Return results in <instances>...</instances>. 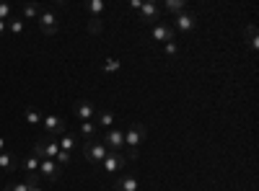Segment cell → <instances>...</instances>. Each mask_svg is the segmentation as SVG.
Returning <instances> with one entry per match:
<instances>
[{"mask_svg":"<svg viewBox=\"0 0 259 191\" xmlns=\"http://www.w3.org/2000/svg\"><path fill=\"white\" fill-rule=\"evenodd\" d=\"M124 132V147H127V158L130 160H135L138 158V153H140V145H143V140H145V135H148V130H145V124H127V130H122Z\"/></svg>","mask_w":259,"mask_h":191,"instance_id":"1","label":"cell"},{"mask_svg":"<svg viewBox=\"0 0 259 191\" xmlns=\"http://www.w3.org/2000/svg\"><path fill=\"white\" fill-rule=\"evenodd\" d=\"M127 163H130V158L124 155V153H117V150H112L109 155H106L96 168L101 171V176L104 178H117L119 173H124V168H127Z\"/></svg>","mask_w":259,"mask_h":191,"instance_id":"2","label":"cell"},{"mask_svg":"<svg viewBox=\"0 0 259 191\" xmlns=\"http://www.w3.org/2000/svg\"><path fill=\"white\" fill-rule=\"evenodd\" d=\"M57 153H60V145L55 137H39L31 145V155H36L39 160H55Z\"/></svg>","mask_w":259,"mask_h":191,"instance_id":"3","label":"cell"},{"mask_svg":"<svg viewBox=\"0 0 259 191\" xmlns=\"http://www.w3.org/2000/svg\"><path fill=\"white\" fill-rule=\"evenodd\" d=\"M83 147V155H85V160H89L91 165H99L106 155H109L112 150H109V147H106L101 140H91V142H83L80 145Z\"/></svg>","mask_w":259,"mask_h":191,"instance_id":"4","label":"cell"},{"mask_svg":"<svg viewBox=\"0 0 259 191\" xmlns=\"http://www.w3.org/2000/svg\"><path fill=\"white\" fill-rule=\"evenodd\" d=\"M36 26H39V31H41V34H47V36L57 34V29H60V21H57L55 11L41 6V13H39V18H36Z\"/></svg>","mask_w":259,"mask_h":191,"instance_id":"5","label":"cell"},{"mask_svg":"<svg viewBox=\"0 0 259 191\" xmlns=\"http://www.w3.org/2000/svg\"><path fill=\"white\" fill-rule=\"evenodd\" d=\"M39 178L41 183H57V178L62 176V168L55 160H39Z\"/></svg>","mask_w":259,"mask_h":191,"instance_id":"6","label":"cell"},{"mask_svg":"<svg viewBox=\"0 0 259 191\" xmlns=\"http://www.w3.org/2000/svg\"><path fill=\"white\" fill-rule=\"evenodd\" d=\"M41 126L47 130L50 137H60V135L68 132V126H65V119L57 116V114H45V116H41Z\"/></svg>","mask_w":259,"mask_h":191,"instance_id":"7","label":"cell"},{"mask_svg":"<svg viewBox=\"0 0 259 191\" xmlns=\"http://www.w3.org/2000/svg\"><path fill=\"white\" fill-rule=\"evenodd\" d=\"M171 26H174V31H179V34H192L194 29H197V16L184 11V13L174 16V24H171Z\"/></svg>","mask_w":259,"mask_h":191,"instance_id":"8","label":"cell"},{"mask_svg":"<svg viewBox=\"0 0 259 191\" xmlns=\"http://www.w3.org/2000/svg\"><path fill=\"white\" fill-rule=\"evenodd\" d=\"M140 13V24H158V18H161V6L153 3V0H143V8L138 11Z\"/></svg>","mask_w":259,"mask_h":191,"instance_id":"9","label":"cell"},{"mask_svg":"<svg viewBox=\"0 0 259 191\" xmlns=\"http://www.w3.org/2000/svg\"><path fill=\"white\" fill-rule=\"evenodd\" d=\"M96 103H91V101H78L75 106H73V114H75V119L78 121H94L96 119Z\"/></svg>","mask_w":259,"mask_h":191,"instance_id":"10","label":"cell"},{"mask_svg":"<svg viewBox=\"0 0 259 191\" xmlns=\"http://www.w3.org/2000/svg\"><path fill=\"white\" fill-rule=\"evenodd\" d=\"M174 26H171V24H163V21H158V24H153V26H150V36H153V41H163V44H166V41H174Z\"/></svg>","mask_w":259,"mask_h":191,"instance_id":"11","label":"cell"},{"mask_svg":"<svg viewBox=\"0 0 259 191\" xmlns=\"http://www.w3.org/2000/svg\"><path fill=\"white\" fill-rule=\"evenodd\" d=\"M101 142L109 147V150H117V153H122V147H124V132L122 130H106L104 132V137H101Z\"/></svg>","mask_w":259,"mask_h":191,"instance_id":"12","label":"cell"},{"mask_svg":"<svg viewBox=\"0 0 259 191\" xmlns=\"http://www.w3.org/2000/svg\"><path fill=\"white\" fill-rule=\"evenodd\" d=\"M114 191H140V181L135 173H119L114 178Z\"/></svg>","mask_w":259,"mask_h":191,"instance_id":"13","label":"cell"},{"mask_svg":"<svg viewBox=\"0 0 259 191\" xmlns=\"http://www.w3.org/2000/svg\"><path fill=\"white\" fill-rule=\"evenodd\" d=\"M96 126L99 130H114V124H117V114L112 111V109H101V111H96Z\"/></svg>","mask_w":259,"mask_h":191,"instance_id":"14","label":"cell"},{"mask_svg":"<svg viewBox=\"0 0 259 191\" xmlns=\"http://www.w3.org/2000/svg\"><path fill=\"white\" fill-rule=\"evenodd\" d=\"M75 135H78L83 142H91V140H96V135H99V126H96V121H80Z\"/></svg>","mask_w":259,"mask_h":191,"instance_id":"15","label":"cell"},{"mask_svg":"<svg viewBox=\"0 0 259 191\" xmlns=\"http://www.w3.org/2000/svg\"><path fill=\"white\" fill-rule=\"evenodd\" d=\"M18 165H21V158H18L13 150H8V153H0V168H3V171L13 173V171H18Z\"/></svg>","mask_w":259,"mask_h":191,"instance_id":"16","label":"cell"},{"mask_svg":"<svg viewBox=\"0 0 259 191\" xmlns=\"http://www.w3.org/2000/svg\"><path fill=\"white\" fill-rule=\"evenodd\" d=\"M57 140V145H60V150H65V153H73L75 147H78V135L75 132H65V135H60V137H55Z\"/></svg>","mask_w":259,"mask_h":191,"instance_id":"17","label":"cell"},{"mask_svg":"<svg viewBox=\"0 0 259 191\" xmlns=\"http://www.w3.org/2000/svg\"><path fill=\"white\" fill-rule=\"evenodd\" d=\"M8 34H13V36H24V34H26V21L21 18V16H13V18L8 21Z\"/></svg>","mask_w":259,"mask_h":191,"instance_id":"18","label":"cell"},{"mask_svg":"<svg viewBox=\"0 0 259 191\" xmlns=\"http://www.w3.org/2000/svg\"><path fill=\"white\" fill-rule=\"evenodd\" d=\"M39 13H41V6H36V3H24L21 6V18L24 21H36Z\"/></svg>","mask_w":259,"mask_h":191,"instance_id":"19","label":"cell"},{"mask_svg":"<svg viewBox=\"0 0 259 191\" xmlns=\"http://www.w3.org/2000/svg\"><path fill=\"white\" fill-rule=\"evenodd\" d=\"M21 171H26V173H36L39 171V158L36 155H26V158H21Z\"/></svg>","mask_w":259,"mask_h":191,"instance_id":"20","label":"cell"},{"mask_svg":"<svg viewBox=\"0 0 259 191\" xmlns=\"http://www.w3.org/2000/svg\"><path fill=\"white\" fill-rule=\"evenodd\" d=\"M163 11L179 16V13H184V11H187V3H184V0H166V3H163Z\"/></svg>","mask_w":259,"mask_h":191,"instance_id":"21","label":"cell"},{"mask_svg":"<svg viewBox=\"0 0 259 191\" xmlns=\"http://www.w3.org/2000/svg\"><path fill=\"white\" fill-rule=\"evenodd\" d=\"M85 8H89L91 18H101V13L106 11V3H104V0H89V6H85Z\"/></svg>","mask_w":259,"mask_h":191,"instance_id":"22","label":"cell"},{"mask_svg":"<svg viewBox=\"0 0 259 191\" xmlns=\"http://www.w3.org/2000/svg\"><path fill=\"white\" fill-rule=\"evenodd\" d=\"M119 70H122V62H119L117 57H106V59H104V73L112 75V73H119Z\"/></svg>","mask_w":259,"mask_h":191,"instance_id":"23","label":"cell"},{"mask_svg":"<svg viewBox=\"0 0 259 191\" xmlns=\"http://www.w3.org/2000/svg\"><path fill=\"white\" fill-rule=\"evenodd\" d=\"M41 116H45V114H39L36 109H26L24 111V121L26 124H41Z\"/></svg>","mask_w":259,"mask_h":191,"instance_id":"24","label":"cell"},{"mask_svg":"<svg viewBox=\"0 0 259 191\" xmlns=\"http://www.w3.org/2000/svg\"><path fill=\"white\" fill-rule=\"evenodd\" d=\"M16 16V8L11 3H0V21H11Z\"/></svg>","mask_w":259,"mask_h":191,"instance_id":"25","label":"cell"},{"mask_svg":"<svg viewBox=\"0 0 259 191\" xmlns=\"http://www.w3.org/2000/svg\"><path fill=\"white\" fill-rule=\"evenodd\" d=\"M246 36H249L251 49H259V36H256V26H254V24H249V26H246Z\"/></svg>","mask_w":259,"mask_h":191,"instance_id":"26","label":"cell"},{"mask_svg":"<svg viewBox=\"0 0 259 191\" xmlns=\"http://www.w3.org/2000/svg\"><path fill=\"white\" fill-rule=\"evenodd\" d=\"M163 52H166V57H168V59H174V57L179 54V41H166Z\"/></svg>","mask_w":259,"mask_h":191,"instance_id":"27","label":"cell"},{"mask_svg":"<svg viewBox=\"0 0 259 191\" xmlns=\"http://www.w3.org/2000/svg\"><path fill=\"white\" fill-rule=\"evenodd\" d=\"M70 160H73V153H65V150H60V153L55 155V163H57L60 168H62V165H68Z\"/></svg>","mask_w":259,"mask_h":191,"instance_id":"28","label":"cell"},{"mask_svg":"<svg viewBox=\"0 0 259 191\" xmlns=\"http://www.w3.org/2000/svg\"><path fill=\"white\" fill-rule=\"evenodd\" d=\"M3 191H31V186L26 181H16V183H8Z\"/></svg>","mask_w":259,"mask_h":191,"instance_id":"29","label":"cell"},{"mask_svg":"<svg viewBox=\"0 0 259 191\" xmlns=\"http://www.w3.org/2000/svg\"><path fill=\"white\" fill-rule=\"evenodd\" d=\"M89 31H91V34H101V31H104L101 18H89Z\"/></svg>","mask_w":259,"mask_h":191,"instance_id":"30","label":"cell"},{"mask_svg":"<svg viewBox=\"0 0 259 191\" xmlns=\"http://www.w3.org/2000/svg\"><path fill=\"white\" fill-rule=\"evenodd\" d=\"M8 150H11V140L0 135V153H8Z\"/></svg>","mask_w":259,"mask_h":191,"instance_id":"31","label":"cell"},{"mask_svg":"<svg viewBox=\"0 0 259 191\" xmlns=\"http://www.w3.org/2000/svg\"><path fill=\"white\" fill-rule=\"evenodd\" d=\"M8 34V21H0V39H6Z\"/></svg>","mask_w":259,"mask_h":191,"instance_id":"32","label":"cell"},{"mask_svg":"<svg viewBox=\"0 0 259 191\" xmlns=\"http://www.w3.org/2000/svg\"><path fill=\"white\" fill-rule=\"evenodd\" d=\"M130 8H133V11H140V8H143V0H130Z\"/></svg>","mask_w":259,"mask_h":191,"instance_id":"33","label":"cell"},{"mask_svg":"<svg viewBox=\"0 0 259 191\" xmlns=\"http://www.w3.org/2000/svg\"><path fill=\"white\" fill-rule=\"evenodd\" d=\"M31 191H47V188H45V183H39V186H34Z\"/></svg>","mask_w":259,"mask_h":191,"instance_id":"34","label":"cell"}]
</instances>
